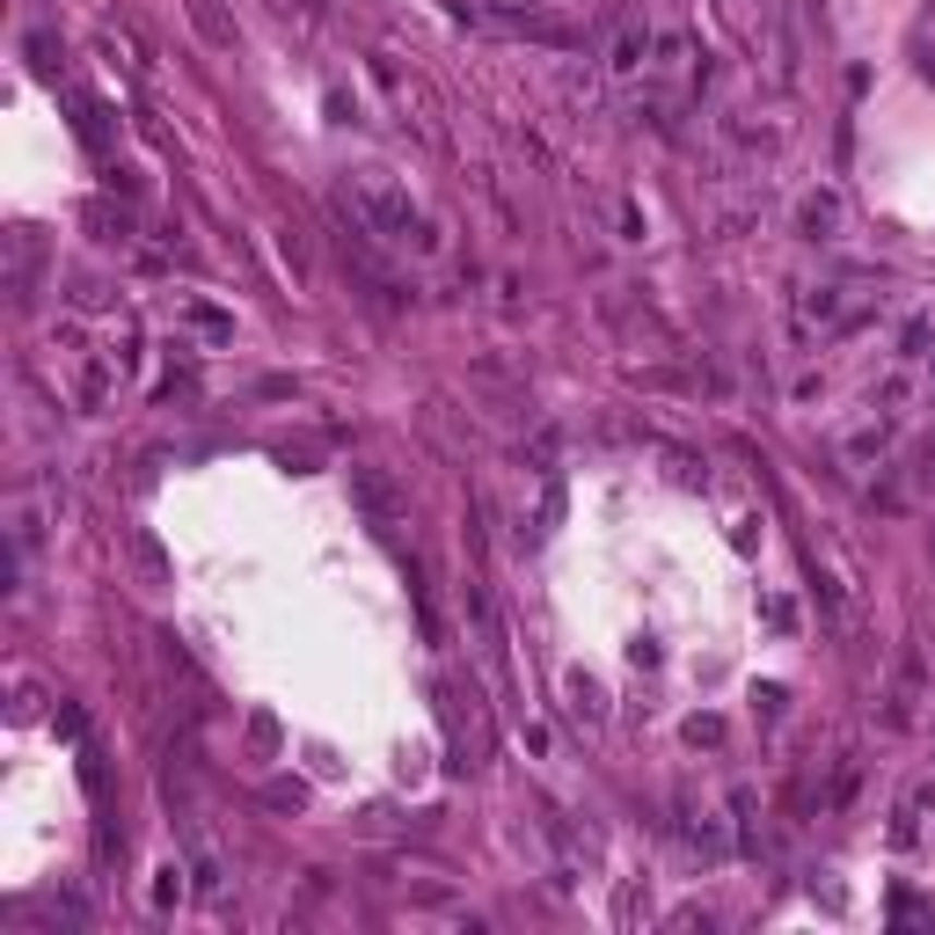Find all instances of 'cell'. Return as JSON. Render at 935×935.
I'll return each instance as SVG.
<instances>
[{"label":"cell","mask_w":935,"mask_h":935,"mask_svg":"<svg viewBox=\"0 0 935 935\" xmlns=\"http://www.w3.org/2000/svg\"><path fill=\"white\" fill-rule=\"evenodd\" d=\"M570 709L585 716V724H599V716H607V688H599L592 672H570Z\"/></svg>","instance_id":"obj_5"},{"label":"cell","mask_w":935,"mask_h":935,"mask_svg":"<svg viewBox=\"0 0 935 935\" xmlns=\"http://www.w3.org/2000/svg\"><path fill=\"white\" fill-rule=\"evenodd\" d=\"M183 8H191V23H197V37H205V45L234 51V15H227L220 0H183Z\"/></svg>","instance_id":"obj_4"},{"label":"cell","mask_w":935,"mask_h":935,"mask_svg":"<svg viewBox=\"0 0 935 935\" xmlns=\"http://www.w3.org/2000/svg\"><path fill=\"white\" fill-rule=\"evenodd\" d=\"M804 315H818V321H834L840 315V286H818L812 300H804Z\"/></svg>","instance_id":"obj_11"},{"label":"cell","mask_w":935,"mask_h":935,"mask_svg":"<svg viewBox=\"0 0 935 935\" xmlns=\"http://www.w3.org/2000/svg\"><path fill=\"white\" fill-rule=\"evenodd\" d=\"M556 453H563V432H534V446H526V461L542 467V475H556Z\"/></svg>","instance_id":"obj_8"},{"label":"cell","mask_w":935,"mask_h":935,"mask_svg":"<svg viewBox=\"0 0 935 935\" xmlns=\"http://www.w3.org/2000/svg\"><path fill=\"white\" fill-rule=\"evenodd\" d=\"M840 220H848V205H840V191H812L804 205H797V227L812 234V242H834Z\"/></svg>","instance_id":"obj_3"},{"label":"cell","mask_w":935,"mask_h":935,"mask_svg":"<svg viewBox=\"0 0 935 935\" xmlns=\"http://www.w3.org/2000/svg\"><path fill=\"white\" fill-rule=\"evenodd\" d=\"M556 519H563V483L548 475V490H542V512H534V542H542V534L556 526Z\"/></svg>","instance_id":"obj_9"},{"label":"cell","mask_w":935,"mask_h":935,"mask_svg":"<svg viewBox=\"0 0 935 935\" xmlns=\"http://www.w3.org/2000/svg\"><path fill=\"white\" fill-rule=\"evenodd\" d=\"M191 321H197V329H205V337H227V329H234V321H227L220 307H191Z\"/></svg>","instance_id":"obj_12"},{"label":"cell","mask_w":935,"mask_h":935,"mask_svg":"<svg viewBox=\"0 0 935 935\" xmlns=\"http://www.w3.org/2000/svg\"><path fill=\"white\" fill-rule=\"evenodd\" d=\"M885 424H862V432H848V439H840V453H848V461H870V453H885Z\"/></svg>","instance_id":"obj_6"},{"label":"cell","mask_w":935,"mask_h":935,"mask_svg":"<svg viewBox=\"0 0 935 935\" xmlns=\"http://www.w3.org/2000/svg\"><path fill=\"white\" fill-rule=\"evenodd\" d=\"M351 212H359V220H366V234H380V242L439 248V227L424 220L417 205H410V191H402V183H388V175H359V183H351Z\"/></svg>","instance_id":"obj_1"},{"label":"cell","mask_w":935,"mask_h":935,"mask_svg":"<svg viewBox=\"0 0 935 935\" xmlns=\"http://www.w3.org/2000/svg\"><path fill=\"white\" fill-rule=\"evenodd\" d=\"M688 739H694V745H716V739H724V724H716V716H694Z\"/></svg>","instance_id":"obj_13"},{"label":"cell","mask_w":935,"mask_h":935,"mask_svg":"<svg viewBox=\"0 0 935 935\" xmlns=\"http://www.w3.org/2000/svg\"><path fill=\"white\" fill-rule=\"evenodd\" d=\"M351 497H359V512L373 519V534H380V542L402 534L410 505H402V490H394V475H380V467H351Z\"/></svg>","instance_id":"obj_2"},{"label":"cell","mask_w":935,"mask_h":935,"mask_svg":"<svg viewBox=\"0 0 935 935\" xmlns=\"http://www.w3.org/2000/svg\"><path fill=\"white\" fill-rule=\"evenodd\" d=\"M643 51H651V37H643V29H621V45H615V59H607V66H615V74H636Z\"/></svg>","instance_id":"obj_7"},{"label":"cell","mask_w":935,"mask_h":935,"mask_svg":"<svg viewBox=\"0 0 935 935\" xmlns=\"http://www.w3.org/2000/svg\"><path fill=\"white\" fill-rule=\"evenodd\" d=\"M928 344H935V315H913V321H907V337H899V351H907V359H921Z\"/></svg>","instance_id":"obj_10"}]
</instances>
